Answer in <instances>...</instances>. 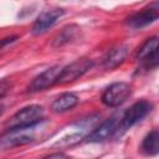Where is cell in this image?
Here are the masks:
<instances>
[{
	"label": "cell",
	"mask_w": 159,
	"mask_h": 159,
	"mask_svg": "<svg viewBox=\"0 0 159 159\" xmlns=\"http://www.w3.org/2000/svg\"><path fill=\"white\" fill-rule=\"evenodd\" d=\"M40 123L27 125V127H16V128L7 129L0 137V149L5 150V149L26 145V144H30V143L35 142L36 129H37Z\"/></svg>",
	"instance_id": "1"
},
{
	"label": "cell",
	"mask_w": 159,
	"mask_h": 159,
	"mask_svg": "<svg viewBox=\"0 0 159 159\" xmlns=\"http://www.w3.org/2000/svg\"><path fill=\"white\" fill-rule=\"evenodd\" d=\"M43 108L37 104H31L27 106L19 112H16L10 120L6 122L7 129L10 128H16V127H27L32 124H37L43 120Z\"/></svg>",
	"instance_id": "2"
},
{
	"label": "cell",
	"mask_w": 159,
	"mask_h": 159,
	"mask_svg": "<svg viewBox=\"0 0 159 159\" xmlns=\"http://www.w3.org/2000/svg\"><path fill=\"white\" fill-rule=\"evenodd\" d=\"M93 66V61L91 58H81L77 60L70 65H67L66 67H63L57 77L56 83L58 84H66V83H71L76 80H78L80 77H82L86 72H88Z\"/></svg>",
	"instance_id": "3"
},
{
	"label": "cell",
	"mask_w": 159,
	"mask_h": 159,
	"mask_svg": "<svg viewBox=\"0 0 159 159\" xmlns=\"http://www.w3.org/2000/svg\"><path fill=\"white\" fill-rule=\"evenodd\" d=\"M132 93V87L125 82L112 83L102 94V102L107 107H119L123 104Z\"/></svg>",
	"instance_id": "4"
},
{
	"label": "cell",
	"mask_w": 159,
	"mask_h": 159,
	"mask_svg": "<svg viewBox=\"0 0 159 159\" xmlns=\"http://www.w3.org/2000/svg\"><path fill=\"white\" fill-rule=\"evenodd\" d=\"M153 108V104L148 101H139L135 102L133 106H130L123 114V117L120 118L119 122V127L118 129H123L127 130L130 127H133L135 123H138L139 120H142Z\"/></svg>",
	"instance_id": "5"
},
{
	"label": "cell",
	"mask_w": 159,
	"mask_h": 159,
	"mask_svg": "<svg viewBox=\"0 0 159 159\" xmlns=\"http://www.w3.org/2000/svg\"><path fill=\"white\" fill-rule=\"evenodd\" d=\"M119 119L120 118L118 117V114L106 119L102 124L96 127L86 137V142H88V143H101V142H104V140L109 139L111 137L114 135V133L118 132V127H119V122H120Z\"/></svg>",
	"instance_id": "6"
},
{
	"label": "cell",
	"mask_w": 159,
	"mask_h": 159,
	"mask_svg": "<svg viewBox=\"0 0 159 159\" xmlns=\"http://www.w3.org/2000/svg\"><path fill=\"white\" fill-rule=\"evenodd\" d=\"M63 14H65V10L60 7H53V9L42 11L32 25V29H31L32 35L39 36L45 34L50 27H52L57 22V20H60V17L63 16Z\"/></svg>",
	"instance_id": "7"
},
{
	"label": "cell",
	"mask_w": 159,
	"mask_h": 159,
	"mask_svg": "<svg viewBox=\"0 0 159 159\" xmlns=\"http://www.w3.org/2000/svg\"><path fill=\"white\" fill-rule=\"evenodd\" d=\"M159 17V5L158 2H153L150 6L144 9L143 11L132 15L130 17L127 19V25L133 27V29H140L144 26H148L157 21Z\"/></svg>",
	"instance_id": "8"
},
{
	"label": "cell",
	"mask_w": 159,
	"mask_h": 159,
	"mask_svg": "<svg viewBox=\"0 0 159 159\" xmlns=\"http://www.w3.org/2000/svg\"><path fill=\"white\" fill-rule=\"evenodd\" d=\"M61 70L62 68L60 66H52V67L47 68L46 71H43L42 73L36 76L31 81V83L29 86V91L30 92H39V91H43L46 88H50L51 86H53L56 83Z\"/></svg>",
	"instance_id": "9"
},
{
	"label": "cell",
	"mask_w": 159,
	"mask_h": 159,
	"mask_svg": "<svg viewBox=\"0 0 159 159\" xmlns=\"http://www.w3.org/2000/svg\"><path fill=\"white\" fill-rule=\"evenodd\" d=\"M127 56H128V46L118 45L107 52L106 57L103 58V66L107 70H114L125 61Z\"/></svg>",
	"instance_id": "10"
},
{
	"label": "cell",
	"mask_w": 159,
	"mask_h": 159,
	"mask_svg": "<svg viewBox=\"0 0 159 159\" xmlns=\"http://www.w3.org/2000/svg\"><path fill=\"white\" fill-rule=\"evenodd\" d=\"M80 32H81L80 26H77L75 24L65 26L60 31V34L53 39V46L55 47H60V46H63L66 43H70V42L75 41L78 37Z\"/></svg>",
	"instance_id": "11"
},
{
	"label": "cell",
	"mask_w": 159,
	"mask_h": 159,
	"mask_svg": "<svg viewBox=\"0 0 159 159\" xmlns=\"http://www.w3.org/2000/svg\"><path fill=\"white\" fill-rule=\"evenodd\" d=\"M77 103H78V97L76 94L63 93L52 102L51 109L56 113H63V112L72 109L75 106H77Z\"/></svg>",
	"instance_id": "12"
},
{
	"label": "cell",
	"mask_w": 159,
	"mask_h": 159,
	"mask_svg": "<svg viewBox=\"0 0 159 159\" xmlns=\"http://www.w3.org/2000/svg\"><path fill=\"white\" fill-rule=\"evenodd\" d=\"M155 52H158V37L153 36L150 39H147L145 42L139 47L135 57L138 61H145L150 56H153Z\"/></svg>",
	"instance_id": "13"
},
{
	"label": "cell",
	"mask_w": 159,
	"mask_h": 159,
	"mask_svg": "<svg viewBox=\"0 0 159 159\" xmlns=\"http://www.w3.org/2000/svg\"><path fill=\"white\" fill-rule=\"evenodd\" d=\"M142 148L144 153L149 155H155L159 153V132L158 130H152L149 132L142 144Z\"/></svg>",
	"instance_id": "14"
},
{
	"label": "cell",
	"mask_w": 159,
	"mask_h": 159,
	"mask_svg": "<svg viewBox=\"0 0 159 159\" xmlns=\"http://www.w3.org/2000/svg\"><path fill=\"white\" fill-rule=\"evenodd\" d=\"M12 88V82L7 78H1L0 80V98L5 97Z\"/></svg>",
	"instance_id": "15"
},
{
	"label": "cell",
	"mask_w": 159,
	"mask_h": 159,
	"mask_svg": "<svg viewBox=\"0 0 159 159\" xmlns=\"http://www.w3.org/2000/svg\"><path fill=\"white\" fill-rule=\"evenodd\" d=\"M62 157H66V155L62 153H56V154H50L47 158H62Z\"/></svg>",
	"instance_id": "16"
},
{
	"label": "cell",
	"mask_w": 159,
	"mask_h": 159,
	"mask_svg": "<svg viewBox=\"0 0 159 159\" xmlns=\"http://www.w3.org/2000/svg\"><path fill=\"white\" fill-rule=\"evenodd\" d=\"M2 113H4V106H1V104H0V116H1Z\"/></svg>",
	"instance_id": "17"
}]
</instances>
